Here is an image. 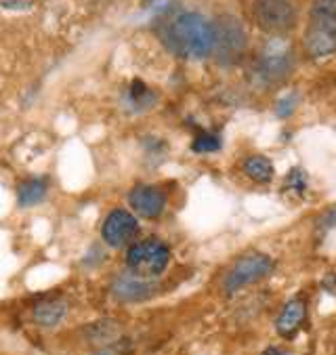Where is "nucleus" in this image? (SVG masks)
Here are the masks:
<instances>
[{"instance_id":"nucleus-1","label":"nucleus","mask_w":336,"mask_h":355,"mask_svg":"<svg viewBox=\"0 0 336 355\" xmlns=\"http://www.w3.org/2000/svg\"><path fill=\"white\" fill-rule=\"evenodd\" d=\"M158 36L166 51L179 59L202 61L213 55V21L197 11H177L168 15L162 21Z\"/></svg>"},{"instance_id":"nucleus-2","label":"nucleus","mask_w":336,"mask_h":355,"mask_svg":"<svg viewBox=\"0 0 336 355\" xmlns=\"http://www.w3.org/2000/svg\"><path fill=\"white\" fill-rule=\"evenodd\" d=\"M294 72V51L284 36H272L256 53L250 80L258 89H276L284 85Z\"/></svg>"},{"instance_id":"nucleus-3","label":"nucleus","mask_w":336,"mask_h":355,"mask_svg":"<svg viewBox=\"0 0 336 355\" xmlns=\"http://www.w3.org/2000/svg\"><path fill=\"white\" fill-rule=\"evenodd\" d=\"M303 44L311 59H328L336 53V0H313Z\"/></svg>"},{"instance_id":"nucleus-4","label":"nucleus","mask_w":336,"mask_h":355,"mask_svg":"<svg viewBox=\"0 0 336 355\" xmlns=\"http://www.w3.org/2000/svg\"><path fill=\"white\" fill-rule=\"evenodd\" d=\"M126 271L143 277V279H156L160 277L168 265H170V248L166 242L158 238H145L128 246L124 254Z\"/></svg>"},{"instance_id":"nucleus-5","label":"nucleus","mask_w":336,"mask_h":355,"mask_svg":"<svg viewBox=\"0 0 336 355\" xmlns=\"http://www.w3.org/2000/svg\"><path fill=\"white\" fill-rule=\"evenodd\" d=\"M215 40H213V57L221 67L238 65L248 51V34L242 21L233 15H221L213 21Z\"/></svg>"},{"instance_id":"nucleus-6","label":"nucleus","mask_w":336,"mask_h":355,"mask_svg":"<svg viewBox=\"0 0 336 355\" xmlns=\"http://www.w3.org/2000/svg\"><path fill=\"white\" fill-rule=\"evenodd\" d=\"M272 269H274V259L269 254L246 252L227 271V275L223 279V291H225V295H236L242 288L250 286V284H256L263 277H267L272 273Z\"/></svg>"},{"instance_id":"nucleus-7","label":"nucleus","mask_w":336,"mask_h":355,"mask_svg":"<svg viewBox=\"0 0 336 355\" xmlns=\"http://www.w3.org/2000/svg\"><path fill=\"white\" fill-rule=\"evenodd\" d=\"M252 17L269 36H286L297 26V9L290 0H254Z\"/></svg>"},{"instance_id":"nucleus-8","label":"nucleus","mask_w":336,"mask_h":355,"mask_svg":"<svg viewBox=\"0 0 336 355\" xmlns=\"http://www.w3.org/2000/svg\"><path fill=\"white\" fill-rule=\"evenodd\" d=\"M139 234V221L126 208H114L101 225V238L109 248H124Z\"/></svg>"},{"instance_id":"nucleus-9","label":"nucleus","mask_w":336,"mask_h":355,"mask_svg":"<svg viewBox=\"0 0 336 355\" xmlns=\"http://www.w3.org/2000/svg\"><path fill=\"white\" fill-rule=\"evenodd\" d=\"M109 293L120 303H145L158 295V286L154 279H143L126 271L112 279Z\"/></svg>"},{"instance_id":"nucleus-10","label":"nucleus","mask_w":336,"mask_h":355,"mask_svg":"<svg viewBox=\"0 0 336 355\" xmlns=\"http://www.w3.org/2000/svg\"><path fill=\"white\" fill-rule=\"evenodd\" d=\"M128 204L134 215H139L141 219H148V221H154L162 217V212L166 210V193L156 185L137 183L128 191Z\"/></svg>"},{"instance_id":"nucleus-11","label":"nucleus","mask_w":336,"mask_h":355,"mask_svg":"<svg viewBox=\"0 0 336 355\" xmlns=\"http://www.w3.org/2000/svg\"><path fill=\"white\" fill-rule=\"evenodd\" d=\"M67 313H70V305L65 297H46L34 303L32 322L38 328H55L67 318Z\"/></svg>"},{"instance_id":"nucleus-12","label":"nucleus","mask_w":336,"mask_h":355,"mask_svg":"<svg viewBox=\"0 0 336 355\" xmlns=\"http://www.w3.org/2000/svg\"><path fill=\"white\" fill-rule=\"evenodd\" d=\"M122 103H124L126 112H130V114H143V112H150L158 103V95L150 85H145L139 78H134L126 87V91L122 95Z\"/></svg>"},{"instance_id":"nucleus-13","label":"nucleus","mask_w":336,"mask_h":355,"mask_svg":"<svg viewBox=\"0 0 336 355\" xmlns=\"http://www.w3.org/2000/svg\"><path fill=\"white\" fill-rule=\"evenodd\" d=\"M85 338L95 349H105L122 340V326L116 320H97L85 328Z\"/></svg>"},{"instance_id":"nucleus-14","label":"nucleus","mask_w":336,"mask_h":355,"mask_svg":"<svg viewBox=\"0 0 336 355\" xmlns=\"http://www.w3.org/2000/svg\"><path fill=\"white\" fill-rule=\"evenodd\" d=\"M305 315H307V305H305V301H303V299H290V301L282 307V311H280V315H278V320H276V330H278V334L284 336V338L294 336V332H297V330L301 328V324L305 322Z\"/></svg>"},{"instance_id":"nucleus-15","label":"nucleus","mask_w":336,"mask_h":355,"mask_svg":"<svg viewBox=\"0 0 336 355\" xmlns=\"http://www.w3.org/2000/svg\"><path fill=\"white\" fill-rule=\"evenodd\" d=\"M48 196V179L46 177H30L17 187V202L21 208H34L44 202Z\"/></svg>"},{"instance_id":"nucleus-16","label":"nucleus","mask_w":336,"mask_h":355,"mask_svg":"<svg viewBox=\"0 0 336 355\" xmlns=\"http://www.w3.org/2000/svg\"><path fill=\"white\" fill-rule=\"evenodd\" d=\"M242 171L254 183H272V179L276 175L272 160L265 158V156H248L242 162Z\"/></svg>"},{"instance_id":"nucleus-17","label":"nucleus","mask_w":336,"mask_h":355,"mask_svg":"<svg viewBox=\"0 0 336 355\" xmlns=\"http://www.w3.org/2000/svg\"><path fill=\"white\" fill-rule=\"evenodd\" d=\"M221 150V137L211 130H202L191 141V152L193 154H213Z\"/></svg>"},{"instance_id":"nucleus-18","label":"nucleus","mask_w":336,"mask_h":355,"mask_svg":"<svg viewBox=\"0 0 336 355\" xmlns=\"http://www.w3.org/2000/svg\"><path fill=\"white\" fill-rule=\"evenodd\" d=\"M284 191H288V193L301 198V196L307 191V173H305L303 168H299V166L292 168V171L288 173L286 181H284Z\"/></svg>"},{"instance_id":"nucleus-19","label":"nucleus","mask_w":336,"mask_h":355,"mask_svg":"<svg viewBox=\"0 0 336 355\" xmlns=\"http://www.w3.org/2000/svg\"><path fill=\"white\" fill-rule=\"evenodd\" d=\"M299 101H301V95L299 93H286L284 97H280V101H278V105H276V114L280 116V118H288V116H292L294 114V110H297V105H299Z\"/></svg>"},{"instance_id":"nucleus-20","label":"nucleus","mask_w":336,"mask_h":355,"mask_svg":"<svg viewBox=\"0 0 336 355\" xmlns=\"http://www.w3.org/2000/svg\"><path fill=\"white\" fill-rule=\"evenodd\" d=\"M143 148H145V154L148 156H154V158H164V154H166V141H162V139H158V137H148L145 139V144H143Z\"/></svg>"},{"instance_id":"nucleus-21","label":"nucleus","mask_w":336,"mask_h":355,"mask_svg":"<svg viewBox=\"0 0 336 355\" xmlns=\"http://www.w3.org/2000/svg\"><path fill=\"white\" fill-rule=\"evenodd\" d=\"M34 5H36V0H0V9L13 11V13H26L34 9Z\"/></svg>"},{"instance_id":"nucleus-22","label":"nucleus","mask_w":336,"mask_h":355,"mask_svg":"<svg viewBox=\"0 0 336 355\" xmlns=\"http://www.w3.org/2000/svg\"><path fill=\"white\" fill-rule=\"evenodd\" d=\"M319 227H321V230H334V227H336V206L330 208V210L326 212V215L321 217Z\"/></svg>"},{"instance_id":"nucleus-23","label":"nucleus","mask_w":336,"mask_h":355,"mask_svg":"<svg viewBox=\"0 0 336 355\" xmlns=\"http://www.w3.org/2000/svg\"><path fill=\"white\" fill-rule=\"evenodd\" d=\"M321 288H324L328 295L336 297V273H328V275L324 277V282H321Z\"/></svg>"},{"instance_id":"nucleus-24","label":"nucleus","mask_w":336,"mask_h":355,"mask_svg":"<svg viewBox=\"0 0 336 355\" xmlns=\"http://www.w3.org/2000/svg\"><path fill=\"white\" fill-rule=\"evenodd\" d=\"M263 355H288V353L284 349H280V347H267L263 351Z\"/></svg>"},{"instance_id":"nucleus-25","label":"nucleus","mask_w":336,"mask_h":355,"mask_svg":"<svg viewBox=\"0 0 336 355\" xmlns=\"http://www.w3.org/2000/svg\"><path fill=\"white\" fill-rule=\"evenodd\" d=\"M87 3L93 7V9H103V7H107L112 0H87Z\"/></svg>"},{"instance_id":"nucleus-26","label":"nucleus","mask_w":336,"mask_h":355,"mask_svg":"<svg viewBox=\"0 0 336 355\" xmlns=\"http://www.w3.org/2000/svg\"><path fill=\"white\" fill-rule=\"evenodd\" d=\"M141 3H143V7H152V5L160 3V0H141Z\"/></svg>"}]
</instances>
